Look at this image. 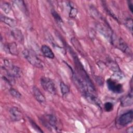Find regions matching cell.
I'll return each instance as SVG.
<instances>
[{"instance_id": "ffe728a7", "label": "cell", "mask_w": 133, "mask_h": 133, "mask_svg": "<svg viewBox=\"0 0 133 133\" xmlns=\"http://www.w3.org/2000/svg\"><path fill=\"white\" fill-rule=\"evenodd\" d=\"M51 14H52L53 17L54 18L55 20L58 23H62L63 22V20L61 19V17L60 16V15L57 13V12L55 10L52 9L51 11Z\"/></svg>"}, {"instance_id": "ac0fdd59", "label": "cell", "mask_w": 133, "mask_h": 133, "mask_svg": "<svg viewBox=\"0 0 133 133\" xmlns=\"http://www.w3.org/2000/svg\"><path fill=\"white\" fill-rule=\"evenodd\" d=\"M60 88L61 92L63 95L68 94L70 91V89L69 87L66 85H65L63 82H61L60 83Z\"/></svg>"}, {"instance_id": "277c9868", "label": "cell", "mask_w": 133, "mask_h": 133, "mask_svg": "<svg viewBox=\"0 0 133 133\" xmlns=\"http://www.w3.org/2000/svg\"><path fill=\"white\" fill-rule=\"evenodd\" d=\"M4 69L6 70L7 75L13 78L20 77L22 74L21 69L12 64L8 60H4Z\"/></svg>"}, {"instance_id": "d4e9b609", "label": "cell", "mask_w": 133, "mask_h": 133, "mask_svg": "<svg viewBox=\"0 0 133 133\" xmlns=\"http://www.w3.org/2000/svg\"><path fill=\"white\" fill-rule=\"evenodd\" d=\"M128 7L131 11V13H132V9H133V6H132V1H129L128 2Z\"/></svg>"}, {"instance_id": "8fae6325", "label": "cell", "mask_w": 133, "mask_h": 133, "mask_svg": "<svg viewBox=\"0 0 133 133\" xmlns=\"http://www.w3.org/2000/svg\"><path fill=\"white\" fill-rule=\"evenodd\" d=\"M121 104L122 107H128L132 104V89L128 95L123 97L121 100Z\"/></svg>"}, {"instance_id": "9a60e30c", "label": "cell", "mask_w": 133, "mask_h": 133, "mask_svg": "<svg viewBox=\"0 0 133 133\" xmlns=\"http://www.w3.org/2000/svg\"><path fill=\"white\" fill-rule=\"evenodd\" d=\"M7 50L9 53L11 55H17L18 54V51L17 45L15 43H12L8 44L7 46Z\"/></svg>"}, {"instance_id": "6da1fadb", "label": "cell", "mask_w": 133, "mask_h": 133, "mask_svg": "<svg viewBox=\"0 0 133 133\" xmlns=\"http://www.w3.org/2000/svg\"><path fill=\"white\" fill-rule=\"evenodd\" d=\"M68 50L73 57L74 64L75 66V68H76V71L77 72V75L87 84V85H88L90 90L92 92L96 93V89H95V86H94L91 80L90 79L89 76H88V74L85 70L82 64L81 63V61L78 59V57L76 55V53L74 52V51L70 47H69Z\"/></svg>"}, {"instance_id": "9c48e42d", "label": "cell", "mask_w": 133, "mask_h": 133, "mask_svg": "<svg viewBox=\"0 0 133 133\" xmlns=\"http://www.w3.org/2000/svg\"><path fill=\"white\" fill-rule=\"evenodd\" d=\"M9 114L10 118L13 121H19L23 118L22 113L17 107L11 108L9 110Z\"/></svg>"}, {"instance_id": "52a82bcc", "label": "cell", "mask_w": 133, "mask_h": 133, "mask_svg": "<svg viewBox=\"0 0 133 133\" xmlns=\"http://www.w3.org/2000/svg\"><path fill=\"white\" fill-rule=\"evenodd\" d=\"M108 88L113 92L119 94L123 91L122 84L118 83L117 81L113 78H109L107 81Z\"/></svg>"}, {"instance_id": "8992f818", "label": "cell", "mask_w": 133, "mask_h": 133, "mask_svg": "<svg viewBox=\"0 0 133 133\" xmlns=\"http://www.w3.org/2000/svg\"><path fill=\"white\" fill-rule=\"evenodd\" d=\"M111 41L115 46L121 50L123 52L126 54H128L129 52V47L122 39L120 38H117L116 36L112 35Z\"/></svg>"}, {"instance_id": "603a6c76", "label": "cell", "mask_w": 133, "mask_h": 133, "mask_svg": "<svg viewBox=\"0 0 133 133\" xmlns=\"http://www.w3.org/2000/svg\"><path fill=\"white\" fill-rule=\"evenodd\" d=\"M126 26L129 29V30L132 32V20L130 18H128L126 19L125 22Z\"/></svg>"}, {"instance_id": "30bf717a", "label": "cell", "mask_w": 133, "mask_h": 133, "mask_svg": "<svg viewBox=\"0 0 133 133\" xmlns=\"http://www.w3.org/2000/svg\"><path fill=\"white\" fill-rule=\"evenodd\" d=\"M32 93L35 99L40 103L43 104L46 102V99L38 88L34 86L32 88Z\"/></svg>"}, {"instance_id": "e0dca14e", "label": "cell", "mask_w": 133, "mask_h": 133, "mask_svg": "<svg viewBox=\"0 0 133 133\" xmlns=\"http://www.w3.org/2000/svg\"><path fill=\"white\" fill-rule=\"evenodd\" d=\"M1 8L2 10L6 14H9L11 10L10 5L6 2H4L1 4Z\"/></svg>"}, {"instance_id": "2e32d148", "label": "cell", "mask_w": 133, "mask_h": 133, "mask_svg": "<svg viewBox=\"0 0 133 133\" xmlns=\"http://www.w3.org/2000/svg\"><path fill=\"white\" fill-rule=\"evenodd\" d=\"M68 6L70 8V12H69V17L72 18H74L76 17L77 14V10L74 7V5L72 4L71 2H69Z\"/></svg>"}, {"instance_id": "4fadbf2b", "label": "cell", "mask_w": 133, "mask_h": 133, "mask_svg": "<svg viewBox=\"0 0 133 133\" xmlns=\"http://www.w3.org/2000/svg\"><path fill=\"white\" fill-rule=\"evenodd\" d=\"M11 35L14 37V38L19 43H23L24 38L23 35L21 30L18 29H14L11 31Z\"/></svg>"}, {"instance_id": "7402d4cb", "label": "cell", "mask_w": 133, "mask_h": 133, "mask_svg": "<svg viewBox=\"0 0 133 133\" xmlns=\"http://www.w3.org/2000/svg\"><path fill=\"white\" fill-rule=\"evenodd\" d=\"M104 108L107 112H110L113 109V104L110 102H105L104 104Z\"/></svg>"}, {"instance_id": "5bb4252c", "label": "cell", "mask_w": 133, "mask_h": 133, "mask_svg": "<svg viewBox=\"0 0 133 133\" xmlns=\"http://www.w3.org/2000/svg\"><path fill=\"white\" fill-rule=\"evenodd\" d=\"M1 20L2 22H3L4 23H6L8 26L11 28H14L17 25V22L14 19L10 18L9 17L5 16L2 14L1 15Z\"/></svg>"}, {"instance_id": "5b68a950", "label": "cell", "mask_w": 133, "mask_h": 133, "mask_svg": "<svg viewBox=\"0 0 133 133\" xmlns=\"http://www.w3.org/2000/svg\"><path fill=\"white\" fill-rule=\"evenodd\" d=\"M41 85L43 89L49 93L56 95L57 90L53 81L47 77H42L40 79Z\"/></svg>"}, {"instance_id": "7a4b0ae2", "label": "cell", "mask_w": 133, "mask_h": 133, "mask_svg": "<svg viewBox=\"0 0 133 133\" xmlns=\"http://www.w3.org/2000/svg\"><path fill=\"white\" fill-rule=\"evenodd\" d=\"M22 55L25 59L33 66L37 68H43L44 65L42 61L33 50L25 49L22 51Z\"/></svg>"}, {"instance_id": "ba28073f", "label": "cell", "mask_w": 133, "mask_h": 133, "mask_svg": "<svg viewBox=\"0 0 133 133\" xmlns=\"http://www.w3.org/2000/svg\"><path fill=\"white\" fill-rule=\"evenodd\" d=\"M133 112L132 110L127 111L122 114L118 119V123L119 125L125 126L132 122Z\"/></svg>"}, {"instance_id": "3957f363", "label": "cell", "mask_w": 133, "mask_h": 133, "mask_svg": "<svg viewBox=\"0 0 133 133\" xmlns=\"http://www.w3.org/2000/svg\"><path fill=\"white\" fill-rule=\"evenodd\" d=\"M41 121L43 125L48 129H54L58 130L59 129V123L57 117L52 114H46L41 117Z\"/></svg>"}, {"instance_id": "44dd1931", "label": "cell", "mask_w": 133, "mask_h": 133, "mask_svg": "<svg viewBox=\"0 0 133 133\" xmlns=\"http://www.w3.org/2000/svg\"><path fill=\"white\" fill-rule=\"evenodd\" d=\"M9 92L12 96L16 98H20L21 97V94L14 88H10L9 89Z\"/></svg>"}, {"instance_id": "cb8c5ba5", "label": "cell", "mask_w": 133, "mask_h": 133, "mask_svg": "<svg viewBox=\"0 0 133 133\" xmlns=\"http://www.w3.org/2000/svg\"><path fill=\"white\" fill-rule=\"evenodd\" d=\"M30 123H31V125L32 126L33 128L35 130H36L37 131L39 132H43V131L41 129V128L36 125V124L34 122H33V121H32V120H30Z\"/></svg>"}, {"instance_id": "7c38bea8", "label": "cell", "mask_w": 133, "mask_h": 133, "mask_svg": "<svg viewBox=\"0 0 133 133\" xmlns=\"http://www.w3.org/2000/svg\"><path fill=\"white\" fill-rule=\"evenodd\" d=\"M41 51L44 56L49 59H54L55 55L51 48L46 45H43L41 47Z\"/></svg>"}, {"instance_id": "d6986e66", "label": "cell", "mask_w": 133, "mask_h": 133, "mask_svg": "<svg viewBox=\"0 0 133 133\" xmlns=\"http://www.w3.org/2000/svg\"><path fill=\"white\" fill-rule=\"evenodd\" d=\"M108 66L113 71L115 72H117V71H120L118 65H117V64L113 61H109L108 62Z\"/></svg>"}, {"instance_id": "484cf974", "label": "cell", "mask_w": 133, "mask_h": 133, "mask_svg": "<svg viewBox=\"0 0 133 133\" xmlns=\"http://www.w3.org/2000/svg\"><path fill=\"white\" fill-rule=\"evenodd\" d=\"M127 132H129V133H132L133 132V127L132 126H131L130 127H129L127 130H126Z\"/></svg>"}]
</instances>
